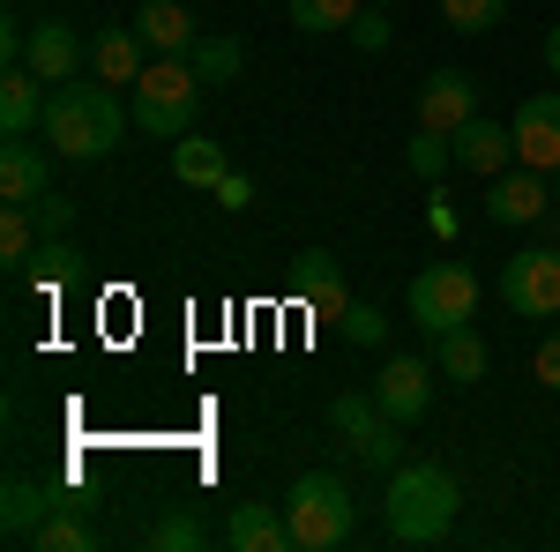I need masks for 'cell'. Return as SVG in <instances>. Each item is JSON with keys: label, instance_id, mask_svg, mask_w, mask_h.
Here are the masks:
<instances>
[{"label": "cell", "instance_id": "1", "mask_svg": "<svg viewBox=\"0 0 560 552\" xmlns=\"http://www.w3.org/2000/svg\"><path fill=\"white\" fill-rule=\"evenodd\" d=\"M135 113H120V97L113 83H52L45 97V142H52V157H113L120 150V134H128Z\"/></svg>", "mask_w": 560, "mask_h": 552}, {"label": "cell", "instance_id": "2", "mask_svg": "<svg viewBox=\"0 0 560 552\" xmlns=\"http://www.w3.org/2000/svg\"><path fill=\"white\" fill-rule=\"evenodd\" d=\"M464 515V485L448 463H396L388 470V538L396 545H441Z\"/></svg>", "mask_w": 560, "mask_h": 552}, {"label": "cell", "instance_id": "3", "mask_svg": "<svg viewBox=\"0 0 560 552\" xmlns=\"http://www.w3.org/2000/svg\"><path fill=\"white\" fill-rule=\"evenodd\" d=\"M195 105H202V75L187 68V52H158V68H142V83H135V128L179 142L195 128Z\"/></svg>", "mask_w": 560, "mask_h": 552}, {"label": "cell", "instance_id": "4", "mask_svg": "<svg viewBox=\"0 0 560 552\" xmlns=\"http://www.w3.org/2000/svg\"><path fill=\"white\" fill-rule=\"evenodd\" d=\"M284 522H292V545L300 552H337L351 538V493L345 478H329V470H306L300 485L284 493Z\"/></svg>", "mask_w": 560, "mask_h": 552}, {"label": "cell", "instance_id": "5", "mask_svg": "<svg viewBox=\"0 0 560 552\" xmlns=\"http://www.w3.org/2000/svg\"><path fill=\"white\" fill-rule=\"evenodd\" d=\"M411 329H427V337H448V329H464L478 314V277L464 269V261H433V269H419L411 277Z\"/></svg>", "mask_w": 560, "mask_h": 552}, {"label": "cell", "instance_id": "6", "mask_svg": "<svg viewBox=\"0 0 560 552\" xmlns=\"http://www.w3.org/2000/svg\"><path fill=\"white\" fill-rule=\"evenodd\" d=\"M501 306L523 321H553L560 314V247H523L501 261Z\"/></svg>", "mask_w": 560, "mask_h": 552}, {"label": "cell", "instance_id": "7", "mask_svg": "<svg viewBox=\"0 0 560 552\" xmlns=\"http://www.w3.org/2000/svg\"><path fill=\"white\" fill-rule=\"evenodd\" d=\"M509 134H516V165H530V172H560V90H538V97H523L516 120H509Z\"/></svg>", "mask_w": 560, "mask_h": 552}, {"label": "cell", "instance_id": "8", "mask_svg": "<svg viewBox=\"0 0 560 552\" xmlns=\"http://www.w3.org/2000/svg\"><path fill=\"white\" fill-rule=\"evenodd\" d=\"M546 210H553V172L509 165L501 179H486V216L493 224H538Z\"/></svg>", "mask_w": 560, "mask_h": 552}, {"label": "cell", "instance_id": "9", "mask_svg": "<svg viewBox=\"0 0 560 552\" xmlns=\"http://www.w3.org/2000/svg\"><path fill=\"white\" fill-rule=\"evenodd\" d=\"M433 374H441L433 359H411V351H396L382 374H374V403H382L388 419H404V425L427 419V403H433Z\"/></svg>", "mask_w": 560, "mask_h": 552}, {"label": "cell", "instance_id": "10", "mask_svg": "<svg viewBox=\"0 0 560 552\" xmlns=\"http://www.w3.org/2000/svg\"><path fill=\"white\" fill-rule=\"evenodd\" d=\"M464 120H478V75H464V68H433L427 83H419V128L456 134Z\"/></svg>", "mask_w": 560, "mask_h": 552}, {"label": "cell", "instance_id": "11", "mask_svg": "<svg viewBox=\"0 0 560 552\" xmlns=\"http://www.w3.org/2000/svg\"><path fill=\"white\" fill-rule=\"evenodd\" d=\"M456 142V172H471V179H501V172L516 165V134L501 128V120H464V128L448 134Z\"/></svg>", "mask_w": 560, "mask_h": 552}, {"label": "cell", "instance_id": "12", "mask_svg": "<svg viewBox=\"0 0 560 552\" xmlns=\"http://www.w3.org/2000/svg\"><path fill=\"white\" fill-rule=\"evenodd\" d=\"M224 545L232 552H300L284 508H261V501H240V508L224 515Z\"/></svg>", "mask_w": 560, "mask_h": 552}, {"label": "cell", "instance_id": "13", "mask_svg": "<svg viewBox=\"0 0 560 552\" xmlns=\"http://www.w3.org/2000/svg\"><path fill=\"white\" fill-rule=\"evenodd\" d=\"M83 60H90V45L75 38L68 23H38V31H31V52H23V68H31V75H45V83H68Z\"/></svg>", "mask_w": 560, "mask_h": 552}, {"label": "cell", "instance_id": "14", "mask_svg": "<svg viewBox=\"0 0 560 552\" xmlns=\"http://www.w3.org/2000/svg\"><path fill=\"white\" fill-rule=\"evenodd\" d=\"M292 298L314 306V314H345V277H337V255L329 247H306L292 261Z\"/></svg>", "mask_w": 560, "mask_h": 552}, {"label": "cell", "instance_id": "15", "mask_svg": "<svg viewBox=\"0 0 560 552\" xmlns=\"http://www.w3.org/2000/svg\"><path fill=\"white\" fill-rule=\"evenodd\" d=\"M52 508H60L52 485H38V478H8V493H0V530H8V545H31V530H38Z\"/></svg>", "mask_w": 560, "mask_h": 552}, {"label": "cell", "instance_id": "16", "mask_svg": "<svg viewBox=\"0 0 560 552\" xmlns=\"http://www.w3.org/2000/svg\"><path fill=\"white\" fill-rule=\"evenodd\" d=\"M45 187H52V157H45L38 142L8 134V150H0V195L8 202H38Z\"/></svg>", "mask_w": 560, "mask_h": 552}, {"label": "cell", "instance_id": "17", "mask_svg": "<svg viewBox=\"0 0 560 552\" xmlns=\"http://www.w3.org/2000/svg\"><path fill=\"white\" fill-rule=\"evenodd\" d=\"M135 31H142L150 52H187V45L202 38L195 15H187V0H142V8H135Z\"/></svg>", "mask_w": 560, "mask_h": 552}, {"label": "cell", "instance_id": "18", "mask_svg": "<svg viewBox=\"0 0 560 552\" xmlns=\"http://www.w3.org/2000/svg\"><path fill=\"white\" fill-rule=\"evenodd\" d=\"M31 545L38 552H97L105 538H97V522H90V501H60V508L31 530Z\"/></svg>", "mask_w": 560, "mask_h": 552}, {"label": "cell", "instance_id": "19", "mask_svg": "<svg viewBox=\"0 0 560 552\" xmlns=\"http://www.w3.org/2000/svg\"><path fill=\"white\" fill-rule=\"evenodd\" d=\"M45 75H31V68H8L0 75V134H31L45 128Z\"/></svg>", "mask_w": 560, "mask_h": 552}, {"label": "cell", "instance_id": "20", "mask_svg": "<svg viewBox=\"0 0 560 552\" xmlns=\"http://www.w3.org/2000/svg\"><path fill=\"white\" fill-rule=\"evenodd\" d=\"M90 75L97 83H142V31H97L90 38Z\"/></svg>", "mask_w": 560, "mask_h": 552}, {"label": "cell", "instance_id": "21", "mask_svg": "<svg viewBox=\"0 0 560 552\" xmlns=\"http://www.w3.org/2000/svg\"><path fill=\"white\" fill-rule=\"evenodd\" d=\"M433 366L448 374V381H486V366H493V351H486V337H478L471 321L464 329H448V337H433Z\"/></svg>", "mask_w": 560, "mask_h": 552}, {"label": "cell", "instance_id": "22", "mask_svg": "<svg viewBox=\"0 0 560 552\" xmlns=\"http://www.w3.org/2000/svg\"><path fill=\"white\" fill-rule=\"evenodd\" d=\"M382 419H388V411L374 403V388H366V396H359V388L329 396V425H337V441H351V456H359V441H366V433H374Z\"/></svg>", "mask_w": 560, "mask_h": 552}, {"label": "cell", "instance_id": "23", "mask_svg": "<svg viewBox=\"0 0 560 552\" xmlns=\"http://www.w3.org/2000/svg\"><path fill=\"white\" fill-rule=\"evenodd\" d=\"M187 68L202 75V90L232 83V75L247 68V45H240V38H195V45H187Z\"/></svg>", "mask_w": 560, "mask_h": 552}, {"label": "cell", "instance_id": "24", "mask_svg": "<svg viewBox=\"0 0 560 552\" xmlns=\"http://www.w3.org/2000/svg\"><path fill=\"white\" fill-rule=\"evenodd\" d=\"M224 172H232V165H224L217 142H187V134L173 142V179H179V187H217Z\"/></svg>", "mask_w": 560, "mask_h": 552}, {"label": "cell", "instance_id": "25", "mask_svg": "<svg viewBox=\"0 0 560 552\" xmlns=\"http://www.w3.org/2000/svg\"><path fill=\"white\" fill-rule=\"evenodd\" d=\"M75 269H83V255L68 247V232H60V239H38V255H31V284H38V292L75 284Z\"/></svg>", "mask_w": 560, "mask_h": 552}, {"label": "cell", "instance_id": "26", "mask_svg": "<svg viewBox=\"0 0 560 552\" xmlns=\"http://www.w3.org/2000/svg\"><path fill=\"white\" fill-rule=\"evenodd\" d=\"M38 216L23 210V202H8V210H0V255L15 261V269H31V255H38Z\"/></svg>", "mask_w": 560, "mask_h": 552}, {"label": "cell", "instance_id": "27", "mask_svg": "<svg viewBox=\"0 0 560 552\" xmlns=\"http://www.w3.org/2000/svg\"><path fill=\"white\" fill-rule=\"evenodd\" d=\"M359 8H366V0H284V15H292L300 31H314V38H322V31H351Z\"/></svg>", "mask_w": 560, "mask_h": 552}, {"label": "cell", "instance_id": "28", "mask_svg": "<svg viewBox=\"0 0 560 552\" xmlns=\"http://www.w3.org/2000/svg\"><path fill=\"white\" fill-rule=\"evenodd\" d=\"M404 157H411L419 179H441V172L456 165V142H448V134H433V128H419L411 142H404Z\"/></svg>", "mask_w": 560, "mask_h": 552}, {"label": "cell", "instance_id": "29", "mask_svg": "<svg viewBox=\"0 0 560 552\" xmlns=\"http://www.w3.org/2000/svg\"><path fill=\"white\" fill-rule=\"evenodd\" d=\"M441 15H448V31L478 38V31H493V23L509 15V0H441Z\"/></svg>", "mask_w": 560, "mask_h": 552}, {"label": "cell", "instance_id": "30", "mask_svg": "<svg viewBox=\"0 0 560 552\" xmlns=\"http://www.w3.org/2000/svg\"><path fill=\"white\" fill-rule=\"evenodd\" d=\"M359 463L366 470H396L404 463V419H382L366 441H359Z\"/></svg>", "mask_w": 560, "mask_h": 552}, {"label": "cell", "instance_id": "31", "mask_svg": "<svg viewBox=\"0 0 560 552\" xmlns=\"http://www.w3.org/2000/svg\"><path fill=\"white\" fill-rule=\"evenodd\" d=\"M210 545V530L195 522V515H165L158 530H150V552H202Z\"/></svg>", "mask_w": 560, "mask_h": 552}, {"label": "cell", "instance_id": "32", "mask_svg": "<svg viewBox=\"0 0 560 552\" xmlns=\"http://www.w3.org/2000/svg\"><path fill=\"white\" fill-rule=\"evenodd\" d=\"M337 321H345V343H382L388 337V314H382V306H366V298H345Z\"/></svg>", "mask_w": 560, "mask_h": 552}, {"label": "cell", "instance_id": "33", "mask_svg": "<svg viewBox=\"0 0 560 552\" xmlns=\"http://www.w3.org/2000/svg\"><path fill=\"white\" fill-rule=\"evenodd\" d=\"M345 38L359 45V52H382V45H388V8H374V0H366V8L351 15V31H345Z\"/></svg>", "mask_w": 560, "mask_h": 552}, {"label": "cell", "instance_id": "34", "mask_svg": "<svg viewBox=\"0 0 560 552\" xmlns=\"http://www.w3.org/2000/svg\"><path fill=\"white\" fill-rule=\"evenodd\" d=\"M23 210L38 216V232H45V239H60V232L75 224V202H68V195H52V187H45L38 202H23Z\"/></svg>", "mask_w": 560, "mask_h": 552}, {"label": "cell", "instance_id": "35", "mask_svg": "<svg viewBox=\"0 0 560 552\" xmlns=\"http://www.w3.org/2000/svg\"><path fill=\"white\" fill-rule=\"evenodd\" d=\"M210 195L224 202V210H247V202H255V179H247V172H224V179H217Z\"/></svg>", "mask_w": 560, "mask_h": 552}, {"label": "cell", "instance_id": "36", "mask_svg": "<svg viewBox=\"0 0 560 552\" xmlns=\"http://www.w3.org/2000/svg\"><path fill=\"white\" fill-rule=\"evenodd\" d=\"M530 374H538V381H546V388L560 396V337H546V343H538V359H530Z\"/></svg>", "mask_w": 560, "mask_h": 552}, {"label": "cell", "instance_id": "37", "mask_svg": "<svg viewBox=\"0 0 560 552\" xmlns=\"http://www.w3.org/2000/svg\"><path fill=\"white\" fill-rule=\"evenodd\" d=\"M546 68H553V75H560V23H553V31H546Z\"/></svg>", "mask_w": 560, "mask_h": 552}, {"label": "cell", "instance_id": "38", "mask_svg": "<svg viewBox=\"0 0 560 552\" xmlns=\"http://www.w3.org/2000/svg\"><path fill=\"white\" fill-rule=\"evenodd\" d=\"M553 202H560V172H553Z\"/></svg>", "mask_w": 560, "mask_h": 552}, {"label": "cell", "instance_id": "39", "mask_svg": "<svg viewBox=\"0 0 560 552\" xmlns=\"http://www.w3.org/2000/svg\"><path fill=\"white\" fill-rule=\"evenodd\" d=\"M374 8H396V0H374Z\"/></svg>", "mask_w": 560, "mask_h": 552}, {"label": "cell", "instance_id": "40", "mask_svg": "<svg viewBox=\"0 0 560 552\" xmlns=\"http://www.w3.org/2000/svg\"><path fill=\"white\" fill-rule=\"evenodd\" d=\"M553 247H560V239H553Z\"/></svg>", "mask_w": 560, "mask_h": 552}]
</instances>
